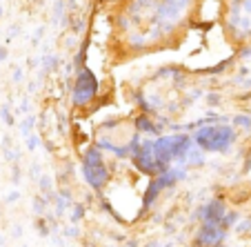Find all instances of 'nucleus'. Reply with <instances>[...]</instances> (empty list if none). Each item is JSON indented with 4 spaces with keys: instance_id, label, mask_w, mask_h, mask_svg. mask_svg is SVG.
Wrapping results in <instances>:
<instances>
[{
    "instance_id": "f257e3e1",
    "label": "nucleus",
    "mask_w": 251,
    "mask_h": 247,
    "mask_svg": "<svg viewBox=\"0 0 251 247\" xmlns=\"http://www.w3.org/2000/svg\"><path fill=\"white\" fill-rule=\"evenodd\" d=\"M198 140H200V145H204V147L223 149V147H227L229 140H231V129H227V127H209V129H204V132H200Z\"/></svg>"
},
{
    "instance_id": "f03ea898",
    "label": "nucleus",
    "mask_w": 251,
    "mask_h": 247,
    "mask_svg": "<svg viewBox=\"0 0 251 247\" xmlns=\"http://www.w3.org/2000/svg\"><path fill=\"white\" fill-rule=\"evenodd\" d=\"M91 94H94V76H91V72H82L76 82V100L82 103V100H87Z\"/></svg>"
}]
</instances>
